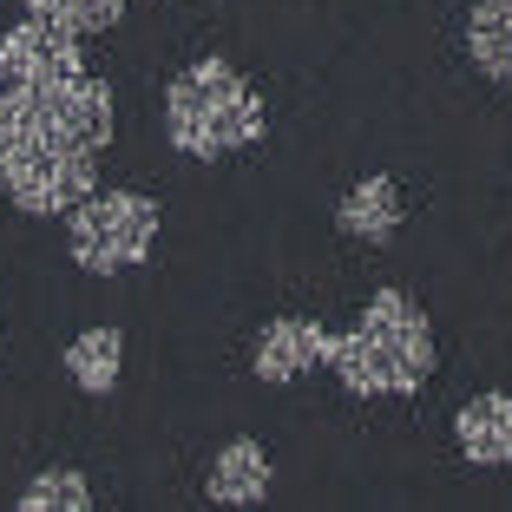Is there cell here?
Segmentation results:
<instances>
[{
    "mask_svg": "<svg viewBox=\"0 0 512 512\" xmlns=\"http://www.w3.org/2000/svg\"><path fill=\"white\" fill-rule=\"evenodd\" d=\"M329 368L348 394H421L434 375V329L407 289H375L355 329L329 342Z\"/></svg>",
    "mask_w": 512,
    "mask_h": 512,
    "instance_id": "7a4b0ae2",
    "label": "cell"
},
{
    "mask_svg": "<svg viewBox=\"0 0 512 512\" xmlns=\"http://www.w3.org/2000/svg\"><path fill=\"white\" fill-rule=\"evenodd\" d=\"M20 512H92V486H86V473H73V467L40 473V480L20 493Z\"/></svg>",
    "mask_w": 512,
    "mask_h": 512,
    "instance_id": "7c38bea8",
    "label": "cell"
},
{
    "mask_svg": "<svg viewBox=\"0 0 512 512\" xmlns=\"http://www.w3.org/2000/svg\"><path fill=\"white\" fill-rule=\"evenodd\" d=\"M467 53L486 79L512 86V0H473L467 14Z\"/></svg>",
    "mask_w": 512,
    "mask_h": 512,
    "instance_id": "30bf717a",
    "label": "cell"
},
{
    "mask_svg": "<svg viewBox=\"0 0 512 512\" xmlns=\"http://www.w3.org/2000/svg\"><path fill=\"white\" fill-rule=\"evenodd\" d=\"M125 7L132 0H27V14H40V20H53V27H66V33H106V27H119L125 20Z\"/></svg>",
    "mask_w": 512,
    "mask_h": 512,
    "instance_id": "8fae6325",
    "label": "cell"
},
{
    "mask_svg": "<svg viewBox=\"0 0 512 512\" xmlns=\"http://www.w3.org/2000/svg\"><path fill=\"white\" fill-rule=\"evenodd\" d=\"M119 112L86 73L79 33L27 14L0 33V191L33 217H66L99 191Z\"/></svg>",
    "mask_w": 512,
    "mask_h": 512,
    "instance_id": "6da1fadb",
    "label": "cell"
},
{
    "mask_svg": "<svg viewBox=\"0 0 512 512\" xmlns=\"http://www.w3.org/2000/svg\"><path fill=\"white\" fill-rule=\"evenodd\" d=\"M335 224H342V237H355V243H388L394 230H401V184H394L388 171L362 178L342 204H335Z\"/></svg>",
    "mask_w": 512,
    "mask_h": 512,
    "instance_id": "ba28073f",
    "label": "cell"
},
{
    "mask_svg": "<svg viewBox=\"0 0 512 512\" xmlns=\"http://www.w3.org/2000/svg\"><path fill=\"white\" fill-rule=\"evenodd\" d=\"M151 243H158V204L145 191H86L66 211V250L92 276H119L145 263Z\"/></svg>",
    "mask_w": 512,
    "mask_h": 512,
    "instance_id": "277c9868",
    "label": "cell"
},
{
    "mask_svg": "<svg viewBox=\"0 0 512 512\" xmlns=\"http://www.w3.org/2000/svg\"><path fill=\"white\" fill-rule=\"evenodd\" d=\"M119 368H125V335L112 329V322H92V329H79L73 342H66V375H73V388L112 394L119 388Z\"/></svg>",
    "mask_w": 512,
    "mask_h": 512,
    "instance_id": "9c48e42d",
    "label": "cell"
},
{
    "mask_svg": "<svg viewBox=\"0 0 512 512\" xmlns=\"http://www.w3.org/2000/svg\"><path fill=\"white\" fill-rule=\"evenodd\" d=\"M453 440H460V453L486 473L512 467V394H499V388L473 394V401L453 414Z\"/></svg>",
    "mask_w": 512,
    "mask_h": 512,
    "instance_id": "8992f818",
    "label": "cell"
},
{
    "mask_svg": "<svg viewBox=\"0 0 512 512\" xmlns=\"http://www.w3.org/2000/svg\"><path fill=\"white\" fill-rule=\"evenodd\" d=\"M329 342H335V329H322L316 316L263 322V335H256V381L289 388V381L316 375V368H329Z\"/></svg>",
    "mask_w": 512,
    "mask_h": 512,
    "instance_id": "5b68a950",
    "label": "cell"
},
{
    "mask_svg": "<svg viewBox=\"0 0 512 512\" xmlns=\"http://www.w3.org/2000/svg\"><path fill=\"white\" fill-rule=\"evenodd\" d=\"M270 112L256 99V86L230 60L204 53L165 86V138L184 158H224V151L263 145Z\"/></svg>",
    "mask_w": 512,
    "mask_h": 512,
    "instance_id": "3957f363",
    "label": "cell"
},
{
    "mask_svg": "<svg viewBox=\"0 0 512 512\" xmlns=\"http://www.w3.org/2000/svg\"><path fill=\"white\" fill-rule=\"evenodd\" d=\"M204 493L217 506H256V499L270 493V453H263V440H250V434L224 440L211 473H204Z\"/></svg>",
    "mask_w": 512,
    "mask_h": 512,
    "instance_id": "52a82bcc",
    "label": "cell"
}]
</instances>
